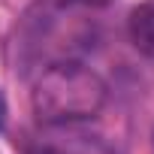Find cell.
I'll list each match as a JSON object with an SVG mask.
<instances>
[{
	"mask_svg": "<svg viewBox=\"0 0 154 154\" xmlns=\"http://www.w3.org/2000/svg\"><path fill=\"white\" fill-rule=\"evenodd\" d=\"M106 103V82L82 63H54L33 85V112L48 124L94 118Z\"/></svg>",
	"mask_w": 154,
	"mask_h": 154,
	"instance_id": "6da1fadb",
	"label": "cell"
},
{
	"mask_svg": "<svg viewBox=\"0 0 154 154\" xmlns=\"http://www.w3.org/2000/svg\"><path fill=\"white\" fill-rule=\"evenodd\" d=\"M127 27H130L133 45H136L142 54L154 57V3H139V6L130 12Z\"/></svg>",
	"mask_w": 154,
	"mask_h": 154,
	"instance_id": "7a4b0ae2",
	"label": "cell"
},
{
	"mask_svg": "<svg viewBox=\"0 0 154 154\" xmlns=\"http://www.w3.org/2000/svg\"><path fill=\"white\" fill-rule=\"evenodd\" d=\"M3 121H6V100H3V94H0V127H3Z\"/></svg>",
	"mask_w": 154,
	"mask_h": 154,
	"instance_id": "3957f363",
	"label": "cell"
}]
</instances>
